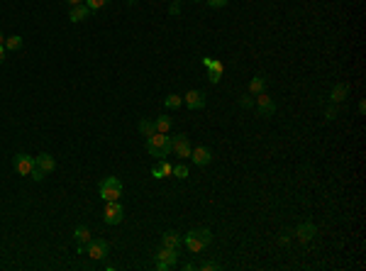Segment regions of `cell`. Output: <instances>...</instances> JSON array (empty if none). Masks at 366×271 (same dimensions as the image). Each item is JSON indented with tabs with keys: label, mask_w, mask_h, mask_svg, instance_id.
<instances>
[{
	"label": "cell",
	"mask_w": 366,
	"mask_h": 271,
	"mask_svg": "<svg viewBox=\"0 0 366 271\" xmlns=\"http://www.w3.org/2000/svg\"><path fill=\"white\" fill-rule=\"evenodd\" d=\"M210 242H212V232L207 230V227H201V230H191V232L183 237V244L188 247V252H193V254H198V252H203L210 247Z\"/></svg>",
	"instance_id": "obj_1"
},
{
	"label": "cell",
	"mask_w": 366,
	"mask_h": 271,
	"mask_svg": "<svg viewBox=\"0 0 366 271\" xmlns=\"http://www.w3.org/2000/svg\"><path fill=\"white\" fill-rule=\"evenodd\" d=\"M147 152L157 159H166L171 154V137L162 135V132H154L152 137H147Z\"/></svg>",
	"instance_id": "obj_2"
},
{
	"label": "cell",
	"mask_w": 366,
	"mask_h": 271,
	"mask_svg": "<svg viewBox=\"0 0 366 271\" xmlns=\"http://www.w3.org/2000/svg\"><path fill=\"white\" fill-rule=\"evenodd\" d=\"M98 193L103 200H120L122 195V183L118 176H105L103 181H100V186H98Z\"/></svg>",
	"instance_id": "obj_3"
},
{
	"label": "cell",
	"mask_w": 366,
	"mask_h": 271,
	"mask_svg": "<svg viewBox=\"0 0 366 271\" xmlns=\"http://www.w3.org/2000/svg\"><path fill=\"white\" fill-rule=\"evenodd\" d=\"M103 220L108 225H120L124 220V210H122L120 200H105V208H103Z\"/></svg>",
	"instance_id": "obj_4"
},
{
	"label": "cell",
	"mask_w": 366,
	"mask_h": 271,
	"mask_svg": "<svg viewBox=\"0 0 366 271\" xmlns=\"http://www.w3.org/2000/svg\"><path fill=\"white\" fill-rule=\"evenodd\" d=\"M108 252H110V244H108L105 239H90V242L85 244V254H88L90 259H95V262L108 259Z\"/></svg>",
	"instance_id": "obj_5"
},
{
	"label": "cell",
	"mask_w": 366,
	"mask_h": 271,
	"mask_svg": "<svg viewBox=\"0 0 366 271\" xmlns=\"http://www.w3.org/2000/svg\"><path fill=\"white\" fill-rule=\"evenodd\" d=\"M191 142H188V137L186 135H176L173 139H171V152H176L178 159H191Z\"/></svg>",
	"instance_id": "obj_6"
},
{
	"label": "cell",
	"mask_w": 366,
	"mask_h": 271,
	"mask_svg": "<svg viewBox=\"0 0 366 271\" xmlns=\"http://www.w3.org/2000/svg\"><path fill=\"white\" fill-rule=\"evenodd\" d=\"M35 156L30 154H15V159H12V166H15V171L20 174V176H30V171L35 169Z\"/></svg>",
	"instance_id": "obj_7"
},
{
	"label": "cell",
	"mask_w": 366,
	"mask_h": 271,
	"mask_svg": "<svg viewBox=\"0 0 366 271\" xmlns=\"http://www.w3.org/2000/svg\"><path fill=\"white\" fill-rule=\"evenodd\" d=\"M256 113L261 117H274V113H276L274 98H269L266 93H259V98H256Z\"/></svg>",
	"instance_id": "obj_8"
},
{
	"label": "cell",
	"mask_w": 366,
	"mask_h": 271,
	"mask_svg": "<svg viewBox=\"0 0 366 271\" xmlns=\"http://www.w3.org/2000/svg\"><path fill=\"white\" fill-rule=\"evenodd\" d=\"M191 161H193L196 166H207V164L212 161V152H210V147H205V144L193 147V149H191Z\"/></svg>",
	"instance_id": "obj_9"
},
{
	"label": "cell",
	"mask_w": 366,
	"mask_h": 271,
	"mask_svg": "<svg viewBox=\"0 0 366 271\" xmlns=\"http://www.w3.org/2000/svg\"><path fill=\"white\" fill-rule=\"evenodd\" d=\"M183 103L191 108V110H203L205 108V93L203 90H188L183 95Z\"/></svg>",
	"instance_id": "obj_10"
},
{
	"label": "cell",
	"mask_w": 366,
	"mask_h": 271,
	"mask_svg": "<svg viewBox=\"0 0 366 271\" xmlns=\"http://www.w3.org/2000/svg\"><path fill=\"white\" fill-rule=\"evenodd\" d=\"M157 262H166V264L176 267V264H178V249H171V247H159V252H157Z\"/></svg>",
	"instance_id": "obj_11"
},
{
	"label": "cell",
	"mask_w": 366,
	"mask_h": 271,
	"mask_svg": "<svg viewBox=\"0 0 366 271\" xmlns=\"http://www.w3.org/2000/svg\"><path fill=\"white\" fill-rule=\"evenodd\" d=\"M35 161H37V166H40L44 174H51L56 169V159L49 154V152H41L40 156H35Z\"/></svg>",
	"instance_id": "obj_12"
},
{
	"label": "cell",
	"mask_w": 366,
	"mask_h": 271,
	"mask_svg": "<svg viewBox=\"0 0 366 271\" xmlns=\"http://www.w3.org/2000/svg\"><path fill=\"white\" fill-rule=\"evenodd\" d=\"M69 17H71V22H83V20H88V17H90V10H88V5H85V2L71 5Z\"/></svg>",
	"instance_id": "obj_13"
},
{
	"label": "cell",
	"mask_w": 366,
	"mask_h": 271,
	"mask_svg": "<svg viewBox=\"0 0 366 271\" xmlns=\"http://www.w3.org/2000/svg\"><path fill=\"white\" fill-rule=\"evenodd\" d=\"M315 232H318V230H315L313 223H300V225L295 227V237H298L300 242H310V239L315 237Z\"/></svg>",
	"instance_id": "obj_14"
},
{
	"label": "cell",
	"mask_w": 366,
	"mask_h": 271,
	"mask_svg": "<svg viewBox=\"0 0 366 271\" xmlns=\"http://www.w3.org/2000/svg\"><path fill=\"white\" fill-rule=\"evenodd\" d=\"M222 71H225V64L222 61H212V66L205 69V76H207L210 83H220L222 81Z\"/></svg>",
	"instance_id": "obj_15"
},
{
	"label": "cell",
	"mask_w": 366,
	"mask_h": 271,
	"mask_svg": "<svg viewBox=\"0 0 366 271\" xmlns=\"http://www.w3.org/2000/svg\"><path fill=\"white\" fill-rule=\"evenodd\" d=\"M347 95H349V86H347V83H337V86L332 88V93H329V100H332V103H342Z\"/></svg>",
	"instance_id": "obj_16"
},
{
	"label": "cell",
	"mask_w": 366,
	"mask_h": 271,
	"mask_svg": "<svg viewBox=\"0 0 366 271\" xmlns=\"http://www.w3.org/2000/svg\"><path fill=\"white\" fill-rule=\"evenodd\" d=\"M264 90H266V76H254L249 81V93L251 95H259Z\"/></svg>",
	"instance_id": "obj_17"
},
{
	"label": "cell",
	"mask_w": 366,
	"mask_h": 271,
	"mask_svg": "<svg viewBox=\"0 0 366 271\" xmlns=\"http://www.w3.org/2000/svg\"><path fill=\"white\" fill-rule=\"evenodd\" d=\"M162 247H171V249H178V247H181V237L173 232V230L163 232V234H162Z\"/></svg>",
	"instance_id": "obj_18"
},
{
	"label": "cell",
	"mask_w": 366,
	"mask_h": 271,
	"mask_svg": "<svg viewBox=\"0 0 366 271\" xmlns=\"http://www.w3.org/2000/svg\"><path fill=\"white\" fill-rule=\"evenodd\" d=\"M74 237H76V242H79V244H88V242L93 239V237H90V230H88L85 225H76Z\"/></svg>",
	"instance_id": "obj_19"
},
{
	"label": "cell",
	"mask_w": 366,
	"mask_h": 271,
	"mask_svg": "<svg viewBox=\"0 0 366 271\" xmlns=\"http://www.w3.org/2000/svg\"><path fill=\"white\" fill-rule=\"evenodd\" d=\"M154 125H157V132L166 135V132L171 130V117H168V115H159L157 120H154Z\"/></svg>",
	"instance_id": "obj_20"
},
{
	"label": "cell",
	"mask_w": 366,
	"mask_h": 271,
	"mask_svg": "<svg viewBox=\"0 0 366 271\" xmlns=\"http://www.w3.org/2000/svg\"><path fill=\"white\" fill-rule=\"evenodd\" d=\"M163 105H166L168 110H176V108H181V105H183V98H181V95H176V93H171V95H166Z\"/></svg>",
	"instance_id": "obj_21"
},
{
	"label": "cell",
	"mask_w": 366,
	"mask_h": 271,
	"mask_svg": "<svg viewBox=\"0 0 366 271\" xmlns=\"http://www.w3.org/2000/svg\"><path fill=\"white\" fill-rule=\"evenodd\" d=\"M139 132H142L144 137H152V135L157 132V125H154V120H142V122H139Z\"/></svg>",
	"instance_id": "obj_22"
},
{
	"label": "cell",
	"mask_w": 366,
	"mask_h": 271,
	"mask_svg": "<svg viewBox=\"0 0 366 271\" xmlns=\"http://www.w3.org/2000/svg\"><path fill=\"white\" fill-rule=\"evenodd\" d=\"M5 49H10V51H17L20 46H22V37L20 35H12V37H5V44H2Z\"/></svg>",
	"instance_id": "obj_23"
},
{
	"label": "cell",
	"mask_w": 366,
	"mask_h": 271,
	"mask_svg": "<svg viewBox=\"0 0 366 271\" xmlns=\"http://www.w3.org/2000/svg\"><path fill=\"white\" fill-rule=\"evenodd\" d=\"M171 176H176V179H181V181H183V179H188V166H186V164H176Z\"/></svg>",
	"instance_id": "obj_24"
},
{
	"label": "cell",
	"mask_w": 366,
	"mask_h": 271,
	"mask_svg": "<svg viewBox=\"0 0 366 271\" xmlns=\"http://www.w3.org/2000/svg\"><path fill=\"white\" fill-rule=\"evenodd\" d=\"M85 5H88L90 12H95V10H103L108 5V0H85Z\"/></svg>",
	"instance_id": "obj_25"
},
{
	"label": "cell",
	"mask_w": 366,
	"mask_h": 271,
	"mask_svg": "<svg viewBox=\"0 0 366 271\" xmlns=\"http://www.w3.org/2000/svg\"><path fill=\"white\" fill-rule=\"evenodd\" d=\"M159 169H162L163 179H166V176H171V174H173V166H171V164H168V159H159Z\"/></svg>",
	"instance_id": "obj_26"
},
{
	"label": "cell",
	"mask_w": 366,
	"mask_h": 271,
	"mask_svg": "<svg viewBox=\"0 0 366 271\" xmlns=\"http://www.w3.org/2000/svg\"><path fill=\"white\" fill-rule=\"evenodd\" d=\"M44 176H46V174L41 171V169H40V166H37V164H35V169L30 171V179H32V181H41Z\"/></svg>",
	"instance_id": "obj_27"
},
{
	"label": "cell",
	"mask_w": 366,
	"mask_h": 271,
	"mask_svg": "<svg viewBox=\"0 0 366 271\" xmlns=\"http://www.w3.org/2000/svg\"><path fill=\"white\" fill-rule=\"evenodd\" d=\"M240 105H242V108H246V110H249V108H254V100H251V95H242V98H240Z\"/></svg>",
	"instance_id": "obj_28"
},
{
	"label": "cell",
	"mask_w": 366,
	"mask_h": 271,
	"mask_svg": "<svg viewBox=\"0 0 366 271\" xmlns=\"http://www.w3.org/2000/svg\"><path fill=\"white\" fill-rule=\"evenodd\" d=\"M227 2H230V0H207V5H210V7H215V10H220V7H225Z\"/></svg>",
	"instance_id": "obj_29"
},
{
	"label": "cell",
	"mask_w": 366,
	"mask_h": 271,
	"mask_svg": "<svg viewBox=\"0 0 366 271\" xmlns=\"http://www.w3.org/2000/svg\"><path fill=\"white\" fill-rule=\"evenodd\" d=\"M201 269H203V271H212V269H220V264H217V262H205V264H201Z\"/></svg>",
	"instance_id": "obj_30"
},
{
	"label": "cell",
	"mask_w": 366,
	"mask_h": 271,
	"mask_svg": "<svg viewBox=\"0 0 366 271\" xmlns=\"http://www.w3.org/2000/svg\"><path fill=\"white\" fill-rule=\"evenodd\" d=\"M152 176H154V179H163V174H162V169H159V164H154V166H152Z\"/></svg>",
	"instance_id": "obj_31"
},
{
	"label": "cell",
	"mask_w": 366,
	"mask_h": 271,
	"mask_svg": "<svg viewBox=\"0 0 366 271\" xmlns=\"http://www.w3.org/2000/svg\"><path fill=\"white\" fill-rule=\"evenodd\" d=\"M325 117H327V120H334V117H337V108H334V105H332V108H327Z\"/></svg>",
	"instance_id": "obj_32"
},
{
	"label": "cell",
	"mask_w": 366,
	"mask_h": 271,
	"mask_svg": "<svg viewBox=\"0 0 366 271\" xmlns=\"http://www.w3.org/2000/svg\"><path fill=\"white\" fill-rule=\"evenodd\" d=\"M168 12H171V15H178V12H181V5H178V2H173V5L168 7Z\"/></svg>",
	"instance_id": "obj_33"
},
{
	"label": "cell",
	"mask_w": 366,
	"mask_h": 271,
	"mask_svg": "<svg viewBox=\"0 0 366 271\" xmlns=\"http://www.w3.org/2000/svg\"><path fill=\"white\" fill-rule=\"evenodd\" d=\"M157 267H159V271H168V269H171V264H166V262H159Z\"/></svg>",
	"instance_id": "obj_34"
},
{
	"label": "cell",
	"mask_w": 366,
	"mask_h": 271,
	"mask_svg": "<svg viewBox=\"0 0 366 271\" xmlns=\"http://www.w3.org/2000/svg\"><path fill=\"white\" fill-rule=\"evenodd\" d=\"M212 61H215V59H210V56H205V59H203V66H205V69H210V66H212Z\"/></svg>",
	"instance_id": "obj_35"
},
{
	"label": "cell",
	"mask_w": 366,
	"mask_h": 271,
	"mask_svg": "<svg viewBox=\"0 0 366 271\" xmlns=\"http://www.w3.org/2000/svg\"><path fill=\"white\" fill-rule=\"evenodd\" d=\"M183 269H186V271H193V269H196V264H193V262H188V264H183Z\"/></svg>",
	"instance_id": "obj_36"
},
{
	"label": "cell",
	"mask_w": 366,
	"mask_h": 271,
	"mask_svg": "<svg viewBox=\"0 0 366 271\" xmlns=\"http://www.w3.org/2000/svg\"><path fill=\"white\" fill-rule=\"evenodd\" d=\"M2 61H5V46L0 44V64H2Z\"/></svg>",
	"instance_id": "obj_37"
},
{
	"label": "cell",
	"mask_w": 366,
	"mask_h": 271,
	"mask_svg": "<svg viewBox=\"0 0 366 271\" xmlns=\"http://www.w3.org/2000/svg\"><path fill=\"white\" fill-rule=\"evenodd\" d=\"M69 5H79V2H83V0H66Z\"/></svg>",
	"instance_id": "obj_38"
},
{
	"label": "cell",
	"mask_w": 366,
	"mask_h": 271,
	"mask_svg": "<svg viewBox=\"0 0 366 271\" xmlns=\"http://www.w3.org/2000/svg\"><path fill=\"white\" fill-rule=\"evenodd\" d=\"M0 44H5V37H2V32H0Z\"/></svg>",
	"instance_id": "obj_39"
},
{
	"label": "cell",
	"mask_w": 366,
	"mask_h": 271,
	"mask_svg": "<svg viewBox=\"0 0 366 271\" xmlns=\"http://www.w3.org/2000/svg\"><path fill=\"white\" fill-rule=\"evenodd\" d=\"M127 2H129V5H132V2H134V0H127Z\"/></svg>",
	"instance_id": "obj_40"
},
{
	"label": "cell",
	"mask_w": 366,
	"mask_h": 271,
	"mask_svg": "<svg viewBox=\"0 0 366 271\" xmlns=\"http://www.w3.org/2000/svg\"><path fill=\"white\" fill-rule=\"evenodd\" d=\"M193 2H201V0H193Z\"/></svg>",
	"instance_id": "obj_41"
},
{
	"label": "cell",
	"mask_w": 366,
	"mask_h": 271,
	"mask_svg": "<svg viewBox=\"0 0 366 271\" xmlns=\"http://www.w3.org/2000/svg\"><path fill=\"white\" fill-rule=\"evenodd\" d=\"M176 2H178V0H176Z\"/></svg>",
	"instance_id": "obj_42"
}]
</instances>
